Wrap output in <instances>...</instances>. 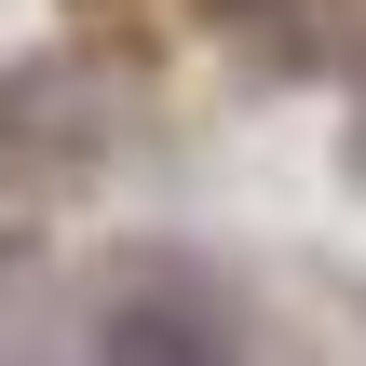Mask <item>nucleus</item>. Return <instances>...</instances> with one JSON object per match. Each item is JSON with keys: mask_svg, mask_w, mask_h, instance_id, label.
<instances>
[{"mask_svg": "<svg viewBox=\"0 0 366 366\" xmlns=\"http://www.w3.org/2000/svg\"><path fill=\"white\" fill-rule=\"evenodd\" d=\"M81 366H244V340H231V312L190 299V285H122V299H95Z\"/></svg>", "mask_w": 366, "mask_h": 366, "instance_id": "nucleus-1", "label": "nucleus"}]
</instances>
